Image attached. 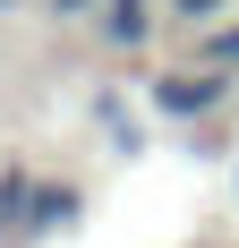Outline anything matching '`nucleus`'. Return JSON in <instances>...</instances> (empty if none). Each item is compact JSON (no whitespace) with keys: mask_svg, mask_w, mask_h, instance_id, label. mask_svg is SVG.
Here are the masks:
<instances>
[{"mask_svg":"<svg viewBox=\"0 0 239 248\" xmlns=\"http://www.w3.org/2000/svg\"><path fill=\"white\" fill-rule=\"evenodd\" d=\"M222 86H231V69H214V60H205V69H163L154 77V111H163V120H205V111H214L222 103Z\"/></svg>","mask_w":239,"mask_h":248,"instance_id":"nucleus-1","label":"nucleus"},{"mask_svg":"<svg viewBox=\"0 0 239 248\" xmlns=\"http://www.w3.org/2000/svg\"><path fill=\"white\" fill-rule=\"evenodd\" d=\"M77 214H86V197H77L69 180H60V188H43V180H34V205H26V240H51V231H69Z\"/></svg>","mask_w":239,"mask_h":248,"instance_id":"nucleus-2","label":"nucleus"},{"mask_svg":"<svg viewBox=\"0 0 239 248\" xmlns=\"http://www.w3.org/2000/svg\"><path fill=\"white\" fill-rule=\"evenodd\" d=\"M94 120H103V146H111V154H137V146H145L137 120H128V103H120V86H103V94H94Z\"/></svg>","mask_w":239,"mask_h":248,"instance_id":"nucleus-3","label":"nucleus"},{"mask_svg":"<svg viewBox=\"0 0 239 248\" xmlns=\"http://www.w3.org/2000/svg\"><path fill=\"white\" fill-rule=\"evenodd\" d=\"M103 34H111L120 51H137L145 34H154V17H145V0H111V9H103Z\"/></svg>","mask_w":239,"mask_h":248,"instance_id":"nucleus-4","label":"nucleus"},{"mask_svg":"<svg viewBox=\"0 0 239 248\" xmlns=\"http://www.w3.org/2000/svg\"><path fill=\"white\" fill-rule=\"evenodd\" d=\"M26 205H34V180L9 163V171H0V231H26Z\"/></svg>","mask_w":239,"mask_h":248,"instance_id":"nucleus-5","label":"nucleus"},{"mask_svg":"<svg viewBox=\"0 0 239 248\" xmlns=\"http://www.w3.org/2000/svg\"><path fill=\"white\" fill-rule=\"evenodd\" d=\"M205 60H214V69H239V26H214V34H205Z\"/></svg>","mask_w":239,"mask_h":248,"instance_id":"nucleus-6","label":"nucleus"},{"mask_svg":"<svg viewBox=\"0 0 239 248\" xmlns=\"http://www.w3.org/2000/svg\"><path fill=\"white\" fill-rule=\"evenodd\" d=\"M214 9H222V0H171V17H188V26H205Z\"/></svg>","mask_w":239,"mask_h":248,"instance_id":"nucleus-7","label":"nucleus"},{"mask_svg":"<svg viewBox=\"0 0 239 248\" xmlns=\"http://www.w3.org/2000/svg\"><path fill=\"white\" fill-rule=\"evenodd\" d=\"M51 9H60V17H86V9H94V0H51Z\"/></svg>","mask_w":239,"mask_h":248,"instance_id":"nucleus-8","label":"nucleus"},{"mask_svg":"<svg viewBox=\"0 0 239 248\" xmlns=\"http://www.w3.org/2000/svg\"><path fill=\"white\" fill-rule=\"evenodd\" d=\"M0 9H17V0H0Z\"/></svg>","mask_w":239,"mask_h":248,"instance_id":"nucleus-9","label":"nucleus"}]
</instances>
